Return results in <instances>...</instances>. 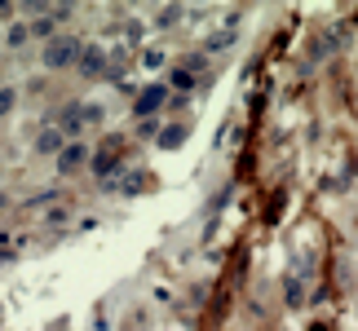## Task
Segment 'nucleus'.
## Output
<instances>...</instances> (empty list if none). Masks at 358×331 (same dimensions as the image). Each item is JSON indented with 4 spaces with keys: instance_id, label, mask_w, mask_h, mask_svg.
I'll list each match as a JSON object with an SVG mask.
<instances>
[{
    "instance_id": "nucleus-12",
    "label": "nucleus",
    "mask_w": 358,
    "mask_h": 331,
    "mask_svg": "<svg viewBox=\"0 0 358 331\" xmlns=\"http://www.w3.org/2000/svg\"><path fill=\"white\" fill-rule=\"evenodd\" d=\"M27 36H31V31H27V22H18V27H13V31H9V45H22Z\"/></svg>"
},
{
    "instance_id": "nucleus-2",
    "label": "nucleus",
    "mask_w": 358,
    "mask_h": 331,
    "mask_svg": "<svg viewBox=\"0 0 358 331\" xmlns=\"http://www.w3.org/2000/svg\"><path fill=\"white\" fill-rule=\"evenodd\" d=\"M89 159H93V155H89V146H85V142H66V146H62V155H58V172H62V177H71V172H80V168H89Z\"/></svg>"
},
{
    "instance_id": "nucleus-7",
    "label": "nucleus",
    "mask_w": 358,
    "mask_h": 331,
    "mask_svg": "<svg viewBox=\"0 0 358 331\" xmlns=\"http://www.w3.org/2000/svg\"><path fill=\"white\" fill-rule=\"evenodd\" d=\"M111 190H120V195H137V190H146V172H142V168H133V172L124 177V182H115Z\"/></svg>"
},
{
    "instance_id": "nucleus-6",
    "label": "nucleus",
    "mask_w": 358,
    "mask_h": 331,
    "mask_svg": "<svg viewBox=\"0 0 358 331\" xmlns=\"http://www.w3.org/2000/svg\"><path fill=\"white\" fill-rule=\"evenodd\" d=\"M27 31H31V36H40V40H45V45H49V40H53V36H58V22H53V18H49V13H45V9H40V13H36V18H31V22H27Z\"/></svg>"
},
{
    "instance_id": "nucleus-5",
    "label": "nucleus",
    "mask_w": 358,
    "mask_h": 331,
    "mask_svg": "<svg viewBox=\"0 0 358 331\" xmlns=\"http://www.w3.org/2000/svg\"><path fill=\"white\" fill-rule=\"evenodd\" d=\"M62 146H66V133L62 128H45V133L36 137V150H40V155H53V159H58Z\"/></svg>"
},
{
    "instance_id": "nucleus-3",
    "label": "nucleus",
    "mask_w": 358,
    "mask_h": 331,
    "mask_svg": "<svg viewBox=\"0 0 358 331\" xmlns=\"http://www.w3.org/2000/svg\"><path fill=\"white\" fill-rule=\"evenodd\" d=\"M164 102H169V89H164V84H150V89H142V98L133 102V110H137L142 119H155Z\"/></svg>"
},
{
    "instance_id": "nucleus-11",
    "label": "nucleus",
    "mask_w": 358,
    "mask_h": 331,
    "mask_svg": "<svg viewBox=\"0 0 358 331\" xmlns=\"http://www.w3.org/2000/svg\"><path fill=\"white\" fill-rule=\"evenodd\" d=\"M173 84H177V89L186 93V89H195V75H190L186 66H177V71H173Z\"/></svg>"
},
{
    "instance_id": "nucleus-1",
    "label": "nucleus",
    "mask_w": 358,
    "mask_h": 331,
    "mask_svg": "<svg viewBox=\"0 0 358 331\" xmlns=\"http://www.w3.org/2000/svg\"><path fill=\"white\" fill-rule=\"evenodd\" d=\"M80 40L76 36H53L45 49H40V62L49 66V71H62V66H71V62H80Z\"/></svg>"
},
{
    "instance_id": "nucleus-13",
    "label": "nucleus",
    "mask_w": 358,
    "mask_h": 331,
    "mask_svg": "<svg viewBox=\"0 0 358 331\" xmlns=\"http://www.w3.org/2000/svg\"><path fill=\"white\" fill-rule=\"evenodd\" d=\"M182 18V9H159V27H169V22H177Z\"/></svg>"
},
{
    "instance_id": "nucleus-4",
    "label": "nucleus",
    "mask_w": 358,
    "mask_h": 331,
    "mask_svg": "<svg viewBox=\"0 0 358 331\" xmlns=\"http://www.w3.org/2000/svg\"><path fill=\"white\" fill-rule=\"evenodd\" d=\"M80 71H85V75H102L106 71V53L98 45H85V49H80Z\"/></svg>"
},
{
    "instance_id": "nucleus-8",
    "label": "nucleus",
    "mask_w": 358,
    "mask_h": 331,
    "mask_svg": "<svg viewBox=\"0 0 358 331\" xmlns=\"http://www.w3.org/2000/svg\"><path fill=\"white\" fill-rule=\"evenodd\" d=\"M182 142H186V124H169V128H164V137H159L164 150H177Z\"/></svg>"
},
{
    "instance_id": "nucleus-10",
    "label": "nucleus",
    "mask_w": 358,
    "mask_h": 331,
    "mask_svg": "<svg viewBox=\"0 0 358 331\" xmlns=\"http://www.w3.org/2000/svg\"><path fill=\"white\" fill-rule=\"evenodd\" d=\"M13 102H18V89H13V84H5V89H0V119H5L9 110H13Z\"/></svg>"
},
{
    "instance_id": "nucleus-9",
    "label": "nucleus",
    "mask_w": 358,
    "mask_h": 331,
    "mask_svg": "<svg viewBox=\"0 0 358 331\" xmlns=\"http://www.w3.org/2000/svg\"><path fill=\"white\" fill-rule=\"evenodd\" d=\"M283 296H287V305H292V309H301V300H306V287H301L296 279H287V283H283Z\"/></svg>"
},
{
    "instance_id": "nucleus-14",
    "label": "nucleus",
    "mask_w": 358,
    "mask_h": 331,
    "mask_svg": "<svg viewBox=\"0 0 358 331\" xmlns=\"http://www.w3.org/2000/svg\"><path fill=\"white\" fill-rule=\"evenodd\" d=\"M159 133V119H142V137H155Z\"/></svg>"
}]
</instances>
